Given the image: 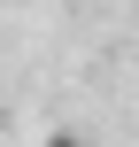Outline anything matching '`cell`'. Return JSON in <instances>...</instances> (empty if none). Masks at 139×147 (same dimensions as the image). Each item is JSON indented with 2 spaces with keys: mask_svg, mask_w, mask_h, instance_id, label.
Wrapping results in <instances>:
<instances>
[{
  "mask_svg": "<svg viewBox=\"0 0 139 147\" xmlns=\"http://www.w3.org/2000/svg\"><path fill=\"white\" fill-rule=\"evenodd\" d=\"M46 147H85V140H77V132H46Z\"/></svg>",
  "mask_w": 139,
  "mask_h": 147,
  "instance_id": "1",
  "label": "cell"
}]
</instances>
